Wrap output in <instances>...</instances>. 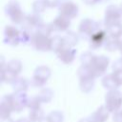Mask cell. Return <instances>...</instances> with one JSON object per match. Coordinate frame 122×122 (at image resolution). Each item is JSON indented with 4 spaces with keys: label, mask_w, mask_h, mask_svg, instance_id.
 I'll return each instance as SVG.
<instances>
[{
    "label": "cell",
    "mask_w": 122,
    "mask_h": 122,
    "mask_svg": "<svg viewBox=\"0 0 122 122\" xmlns=\"http://www.w3.org/2000/svg\"><path fill=\"white\" fill-rule=\"evenodd\" d=\"M58 11H59V14L63 15L69 19H73L78 15L79 8L74 2L64 1L58 7Z\"/></svg>",
    "instance_id": "cell-11"
},
{
    "label": "cell",
    "mask_w": 122,
    "mask_h": 122,
    "mask_svg": "<svg viewBox=\"0 0 122 122\" xmlns=\"http://www.w3.org/2000/svg\"><path fill=\"white\" fill-rule=\"evenodd\" d=\"M119 51L122 53V36L120 37V44H119Z\"/></svg>",
    "instance_id": "cell-42"
},
{
    "label": "cell",
    "mask_w": 122,
    "mask_h": 122,
    "mask_svg": "<svg viewBox=\"0 0 122 122\" xmlns=\"http://www.w3.org/2000/svg\"><path fill=\"white\" fill-rule=\"evenodd\" d=\"M50 24L53 31H67L69 27L71 26V19L59 14Z\"/></svg>",
    "instance_id": "cell-15"
},
{
    "label": "cell",
    "mask_w": 122,
    "mask_h": 122,
    "mask_svg": "<svg viewBox=\"0 0 122 122\" xmlns=\"http://www.w3.org/2000/svg\"><path fill=\"white\" fill-rule=\"evenodd\" d=\"M112 71H120V70H122V58L115 60V61L112 63Z\"/></svg>",
    "instance_id": "cell-36"
},
{
    "label": "cell",
    "mask_w": 122,
    "mask_h": 122,
    "mask_svg": "<svg viewBox=\"0 0 122 122\" xmlns=\"http://www.w3.org/2000/svg\"><path fill=\"white\" fill-rule=\"evenodd\" d=\"M112 72H113V74L115 75V77H116L118 83H119L120 86H121V85H122V70H120V71H112Z\"/></svg>",
    "instance_id": "cell-37"
},
{
    "label": "cell",
    "mask_w": 122,
    "mask_h": 122,
    "mask_svg": "<svg viewBox=\"0 0 122 122\" xmlns=\"http://www.w3.org/2000/svg\"><path fill=\"white\" fill-rule=\"evenodd\" d=\"M31 35H32V31L28 30H24L21 29L20 30V42L22 44H30V40H31Z\"/></svg>",
    "instance_id": "cell-30"
},
{
    "label": "cell",
    "mask_w": 122,
    "mask_h": 122,
    "mask_svg": "<svg viewBox=\"0 0 122 122\" xmlns=\"http://www.w3.org/2000/svg\"><path fill=\"white\" fill-rule=\"evenodd\" d=\"M94 55H95V54H93L92 51H86V52L82 53L81 56H80V62H81V64H82V65L89 66V65L92 63V59H93V57H94Z\"/></svg>",
    "instance_id": "cell-32"
},
{
    "label": "cell",
    "mask_w": 122,
    "mask_h": 122,
    "mask_svg": "<svg viewBox=\"0 0 122 122\" xmlns=\"http://www.w3.org/2000/svg\"><path fill=\"white\" fill-rule=\"evenodd\" d=\"M11 86L14 92H27L30 86V82L25 77H17L11 83Z\"/></svg>",
    "instance_id": "cell-18"
},
{
    "label": "cell",
    "mask_w": 122,
    "mask_h": 122,
    "mask_svg": "<svg viewBox=\"0 0 122 122\" xmlns=\"http://www.w3.org/2000/svg\"><path fill=\"white\" fill-rule=\"evenodd\" d=\"M110 112L104 106H100L96 111H94L90 116L89 119L91 122H106L109 118Z\"/></svg>",
    "instance_id": "cell-16"
},
{
    "label": "cell",
    "mask_w": 122,
    "mask_h": 122,
    "mask_svg": "<svg viewBox=\"0 0 122 122\" xmlns=\"http://www.w3.org/2000/svg\"><path fill=\"white\" fill-rule=\"evenodd\" d=\"M30 45L34 50L39 51H51V36L44 34L43 32L36 30L32 31Z\"/></svg>",
    "instance_id": "cell-1"
},
{
    "label": "cell",
    "mask_w": 122,
    "mask_h": 122,
    "mask_svg": "<svg viewBox=\"0 0 122 122\" xmlns=\"http://www.w3.org/2000/svg\"><path fill=\"white\" fill-rule=\"evenodd\" d=\"M44 2L46 3L48 8H55V7H59L60 4L62 3L61 0H44Z\"/></svg>",
    "instance_id": "cell-34"
},
{
    "label": "cell",
    "mask_w": 122,
    "mask_h": 122,
    "mask_svg": "<svg viewBox=\"0 0 122 122\" xmlns=\"http://www.w3.org/2000/svg\"><path fill=\"white\" fill-rule=\"evenodd\" d=\"M64 37V40H65V44L66 46H69V47H74L78 44V41H79V34L78 33H75L74 31H71V30H67L65 35L63 36Z\"/></svg>",
    "instance_id": "cell-19"
},
{
    "label": "cell",
    "mask_w": 122,
    "mask_h": 122,
    "mask_svg": "<svg viewBox=\"0 0 122 122\" xmlns=\"http://www.w3.org/2000/svg\"><path fill=\"white\" fill-rule=\"evenodd\" d=\"M41 100L38 98L37 95L35 96H32L30 98L29 100V104H28V108L29 110H32V109H38V108H41Z\"/></svg>",
    "instance_id": "cell-33"
},
{
    "label": "cell",
    "mask_w": 122,
    "mask_h": 122,
    "mask_svg": "<svg viewBox=\"0 0 122 122\" xmlns=\"http://www.w3.org/2000/svg\"><path fill=\"white\" fill-rule=\"evenodd\" d=\"M121 12H122V11H121Z\"/></svg>",
    "instance_id": "cell-44"
},
{
    "label": "cell",
    "mask_w": 122,
    "mask_h": 122,
    "mask_svg": "<svg viewBox=\"0 0 122 122\" xmlns=\"http://www.w3.org/2000/svg\"><path fill=\"white\" fill-rule=\"evenodd\" d=\"M15 122H32L29 117H21L19 119H17Z\"/></svg>",
    "instance_id": "cell-39"
},
{
    "label": "cell",
    "mask_w": 122,
    "mask_h": 122,
    "mask_svg": "<svg viewBox=\"0 0 122 122\" xmlns=\"http://www.w3.org/2000/svg\"><path fill=\"white\" fill-rule=\"evenodd\" d=\"M109 35L107 32L106 28L105 29H98L96 31H94L92 36L89 39L90 42V49L96 50L100 48L102 45H105V42L107 41Z\"/></svg>",
    "instance_id": "cell-10"
},
{
    "label": "cell",
    "mask_w": 122,
    "mask_h": 122,
    "mask_svg": "<svg viewBox=\"0 0 122 122\" xmlns=\"http://www.w3.org/2000/svg\"><path fill=\"white\" fill-rule=\"evenodd\" d=\"M43 24H44V22L42 20V17L38 13H34L33 12L32 14L26 15L20 25H21L22 29H24V30L34 31L35 30L40 28Z\"/></svg>",
    "instance_id": "cell-9"
},
{
    "label": "cell",
    "mask_w": 122,
    "mask_h": 122,
    "mask_svg": "<svg viewBox=\"0 0 122 122\" xmlns=\"http://www.w3.org/2000/svg\"><path fill=\"white\" fill-rule=\"evenodd\" d=\"M105 107L110 112H114L122 107V92L117 89L109 90L105 94Z\"/></svg>",
    "instance_id": "cell-3"
},
{
    "label": "cell",
    "mask_w": 122,
    "mask_h": 122,
    "mask_svg": "<svg viewBox=\"0 0 122 122\" xmlns=\"http://www.w3.org/2000/svg\"><path fill=\"white\" fill-rule=\"evenodd\" d=\"M0 122H15V121L12 118H10V117H7V118H1Z\"/></svg>",
    "instance_id": "cell-40"
},
{
    "label": "cell",
    "mask_w": 122,
    "mask_h": 122,
    "mask_svg": "<svg viewBox=\"0 0 122 122\" xmlns=\"http://www.w3.org/2000/svg\"><path fill=\"white\" fill-rule=\"evenodd\" d=\"M99 23L91 18L83 19L78 26V34L83 39H90L92 34L96 31L99 28Z\"/></svg>",
    "instance_id": "cell-4"
},
{
    "label": "cell",
    "mask_w": 122,
    "mask_h": 122,
    "mask_svg": "<svg viewBox=\"0 0 122 122\" xmlns=\"http://www.w3.org/2000/svg\"><path fill=\"white\" fill-rule=\"evenodd\" d=\"M86 5H89V6H93L95 4H98L99 2H101L102 0H82Z\"/></svg>",
    "instance_id": "cell-38"
},
{
    "label": "cell",
    "mask_w": 122,
    "mask_h": 122,
    "mask_svg": "<svg viewBox=\"0 0 122 122\" xmlns=\"http://www.w3.org/2000/svg\"><path fill=\"white\" fill-rule=\"evenodd\" d=\"M48 122H63L64 115L60 111H52L45 116Z\"/></svg>",
    "instance_id": "cell-29"
},
{
    "label": "cell",
    "mask_w": 122,
    "mask_h": 122,
    "mask_svg": "<svg viewBox=\"0 0 122 122\" xmlns=\"http://www.w3.org/2000/svg\"><path fill=\"white\" fill-rule=\"evenodd\" d=\"M106 30H107L108 35L111 37L120 38L122 36V23L121 22L112 24V25L107 27Z\"/></svg>",
    "instance_id": "cell-21"
},
{
    "label": "cell",
    "mask_w": 122,
    "mask_h": 122,
    "mask_svg": "<svg viewBox=\"0 0 122 122\" xmlns=\"http://www.w3.org/2000/svg\"><path fill=\"white\" fill-rule=\"evenodd\" d=\"M119 44H120V38L109 36L107 41L105 42V49L108 51H115L116 50H119Z\"/></svg>",
    "instance_id": "cell-27"
},
{
    "label": "cell",
    "mask_w": 122,
    "mask_h": 122,
    "mask_svg": "<svg viewBox=\"0 0 122 122\" xmlns=\"http://www.w3.org/2000/svg\"><path fill=\"white\" fill-rule=\"evenodd\" d=\"M78 122H91V121H90L89 117H87V118H82V119H80Z\"/></svg>",
    "instance_id": "cell-41"
},
{
    "label": "cell",
    "mask_w": 122,
    "mask_h": 122,
    "mask_svg": "<svg viewBox=\"0 0 122 122\" xmlns=\"http://www.w3.org/2000/svg\"><path fill=\"white\" fill-rule=\"evenodd\" d=\"M77 76L79 80L89 79V78H95L91 68L86 65H81L77 70Z\"/></svg>",
    "instance_id": "cell-22"
},
{
    "label": "cell",
    "mask_w": 122,
    "mask_h": 122,
    "mask_svg": "<svg viewBox=\"0 0 122 122\" xmlns=\"http://www.w3.org/2000/svg\"><path fill=\"white\" fill-rule=\"evenodd\" d=\"M102 85L105 89H107L108 91L109 90H114V89H117L120 84L118 83L115 75L113 74V72L112 73H109L107 75H105L103 78H102Z\"/></svg>",
    "instance_id": "cell-17"
},
{
    "label": "cell",
    "mask_w": 122,
    "mask_h": 122,
    "mask_svg": "<svg viewBox=\"0 0 122 122\" xmlns=\"http://www.w3.org/2000/svg\"><path fill=\"white\" fill-rule=\"evenodd\" d=\"M58 59L66 64V65H69V64H71L76 56V50L72 47H69V46H65L63 49H61L57 53H56Z\"/></svg>",
    "instance_id": "cell-14"
},
{
    "label": "cell",
    "mask_w": 122,
    "mask_h": 122,
    "mask_svg": "<svg viewBox=\"0 0 122 122\" xmlns=\"http://www.w3.org/2000/svg\"><path fill=\"white\" fill-rule=\"evenodd\" d=\"M30 97L27 95L26 92H14L12 93V103L13 112H19L28 107Z\"/></svg>",
    "instance_id": "cell-12"
},
{
    "label": "cell",
    "mask_w": 122,
    "mask_h": 122,
    "mask_svg": "<svg viewBox=\"0 0 122 122\" xmlns=\"http://www.w3.org/2000/svg\"><path fill=\"white\" fill-rule=\"evenodd\" d=\"M2 66H5L8 70L11 71L12 72H14L16 74H19L22 71V63H21V61H19L17 59H11L9 62H7L6 65L4 64Z\"/></svg>",
    "instance_id": "cell-26"
},
{
    "label": "cell",
    "mask_w": 122,
    "mask_h": 122,
    "mask_svg": "<svg viewBox=\"0 0 122 122\" xmlns=\"http://www.w3.org/2000/svg\"><path fill=\"white\" fill-rule=\"evenodd\" d=\"M53 91L50 88H43L40 90V92H38V94H36L38 96V98L41 100L42 103H49L51 101V99L53 98Z\"/></svg>",
    "instance_id": "cell-23"
},
{
    "label": "cell",
    "mask_w": 122,
    "mask_h": 122,
    "mask_svg": "<svg viewBox=\"0 0 122 122\" xmlns=\"http://www.w3.org/2000/svg\"><path fill=\"white\" fill-rule=\"evenodd\" d=\"M94 79L95 78H89L79 80V88L83 92H90L94 87Z\"/></svg>",
    "instance_id": "cell-28"
},
{
    "label": "cell",
    "mask_w": 122,
    "mask_h": 122,
    "mask_svg": "<svg viewBox=\"0 0 122 122\" xmlns=\"http://www.w3.org/2000/svg\"><path fill=\"white\" fill-rule=\"evenodd\" d=\"M46 8H48V7H47L46 3L44 2V0H35L32 4V10L34 13L39 14V13L43 12L46 10Z\"/></svg>",
    "instance_id": "cell-31"
},
{
    "label": "cell",
    "mask_w": 122,
    "mask_h": 122,
    "mask_svg": "<svg viewBox=\"0 0 122 122\" xmlns=\"http://www.w3.org/2000/svg\"><path fill=\"white\" fill-rule=\"evenodd\" d=\"M3 41L6 45L9 46H17L20 42V30H18L16 27L8 25L5 27L4 30V37Z\"/></svg>",
    "instance_id": "cell-8"
},
{
    "label": "cell",
    "mask_w": 122,
    "mask_h": 122,
    "mask_svg": "<svg viewBox=\"0 0 122 122\" xmlns=\"http://www.w3.org/2000/svg\"><path fill=\"white\" fill-rule=\"evenodd\" d=\"M121 58H122V57H121Z\"/></svg>",
    "instance_id": "cell-45"
},
{
    "label": "cell",
    "mask_w": 122,
    "mask_h": 122,
    "mask_svg": "<svg viewBox=\"0 0 122 122\" xmlns=\"http://www.w3.org/2000/svg\"><path fill=\"white\" fill-rule=\"evenodd\" d=\"M29 118L32 122H41L45 118V113L42 108L38 109H32L29 112Z\"/></svg>",
    "instance_id": "cell-25"
},
{
    "label": "cell",
    "mask_w": 122,
    "mask_h": 122,
    "mask_svg": "<svg viewBox=\"0 0 122 122\" xmlns=\"http://www.w3.org/2000/svg\"><path fill=\"white\" fill-rule=\"evenodd\" d=\"M122 19V12L120 8L114 6V5H110L106 8L105 10V16H104V24L105 28L121 22Z\"/></svg>",
    "instance_id": "cell-7"
},
{
    "label": "cell",
    "mask_w": 122,
    "mask_h": 122,
    "mask_svg": "<svg viewBox=\"0 0 122 122\" xmlns=\"http://www.w3.org/2000/svg\"><path fill=\"white\" fill-rule=\"evenodd\" d=\"M2 67V70H1V80L3 83H9V84H11L16 78H17V75L16 73L12 72L11 71L8 70L5 66H1Z\"/></svg>",
    "instance_id": "cell-20"
},
{
    "label": "cell",
    "mask_w": 122,
    "mask_h": 122,
    "mask_svg": "<svg viewBox=\"0 0 122 122\" xmlns=\"http://www.w3.org/2000/svg\"><path fill=\"white\" fill-rule=\"evenodd\" d=\"M12 112H13L12 93L5 94L4 96H2L1 102H0V116L1 118L10 117Z\"/></svg>",
    "instance_id": "cell-13"
},
{
    "label": "cell",
    "mask_w": 122,
    "mask_h": 122,
    "mask_svg": "<svg viewBox=\"0 0 122 122\" xmlns=\"http://www.w3.org/2000/svg\"><path fill=\"white\" fill-rule=\"evenodd\" d=\"M51 71L49 67L47 66H39L34 70L33 76L31 79V85L36 88L44 87V85L48 82L49 78L51 77Z\"/></svg>",
    "instance_id": "cell-6"
},
{
    "label": "cell",
    "mask_w": 122,
    "mask_h": 122,
    "mask_svg": "<svg viewBox=\"0 0 122 122\" xmlns=\"http://www.w3.org/2000/svg\"><path fill=\"white\" fill-rule=\"evenodd\" d=\"M110 59L108 56L105 55H94L92 63L89 65L91 68L94 77H99L102 74H104L109 67Z\"/></svg>",
    "instance_id": "cell-5"
},
{
    "label": "cell",
    "mask_w": 122,
    "mask_h": 122,
    "mask_svg": "<svg viewBox=\"0 0 122 122\" xmlns=\"http://www.w3.org/2000/svg\"><path fill=\"white\" fill-rule=\"evenodd\" d=\"M112 121L113 122H122V108L117 110L113 112L112 115Z\"/></svg>",
    "instance_id": "cell-35"
},
{
    "label": "cell",
    "mask_w": 122,
    "mask_h": 122,
    "mask_svg": "<svg viewBox=\"0 0 122 122\" xmlns=\"http://www.w3.org/2000/svg\"><path fill=\"white\" fill-rule=\"evenodd\" d=\"M66 46L65 40L63 36L60 35H54L51 37V51L57 53L61 49H63Z\"/></svg>",
    "instance_id": "cell-24"
},
{
    "label": "cell",
    "mask_w": 122,
    "mask_h": 122,
    "mask_svg": "<svg viewBox=\"0 0 122 122\" xmlns=\"http://www.w3.org/2000/svg\"><path fill=\"white\" fill-rule=\"evenodd\" d=\"M5 13L10 18V20L14 24H21L25 18V14L21 9V6L18 1L10 0L5 6Z\"/></svg>",
    "instance_id": "cell-2"
},
{
    "label": "cell",
    "mask_w": 122,
    "mask_h": 122,
    "mask_svg": "<svg viewBox=\"0 0 122 122\" xmlns=\"http://www.w3.org/2000/svg\"><path fill=\"white\" fill-rule=\"evenodd\" d=\"M41 122H48V121H47V120H46V118H44V119H43V120H42V121H41Z\"/></svg>",
    "instance_id": "cell-43"
}]
</instances>
